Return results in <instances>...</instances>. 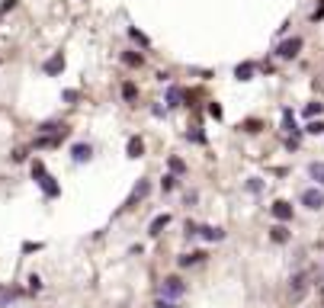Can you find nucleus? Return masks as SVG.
<instances>
[{"label": "nucleus", "instance_id": "1", "mask_svg": "<svg viewBox=\"0 0 324 308\" xmlns=\"http://www.w3.org/2000/svg\"><path fill=\"white\" fill-rule=\"evenodd\" d=\"M32 177H36V183L42 186V192H45L48 199H55V196H61V186L52 180V173L45 170V164L42 161H32Z\"/></svg>", "mask_w": 324, "mask_h": 308}, {"label": "nucleus", "instance_id": "2", "mask_svg": "<svg viewBox=\"0 0 324 308\" xmlns=\"http://www.w3.org/2000/svg\"><path fill=\"white\" fill-rule=\"evenodd\" d=\"M299 202L305 209H311V212H321L324 209V190H318V186H308V190L299 192Z\"/></svg>", "mask_w": 324, "mask_h": 308}, {"label": "nucleus", "instance_id": "3", "mask_svg": "<svg viewBox=\"0 0 324 308\" xmlns=\"http://www.w3.org/2000/svg\"><path fill=\"white\" fill-rule=\"evenodd\" d=\"M302 36H292V38H286V42H279L276 45V58H283V61H289V58H295V55L302 52Z\"/></svg>", "mask_w": 324, "mask_h": 308}, {"label": "nucleus", "instance_id": "4", "mask_svg": "<svg viewBox=\"0 0 324 308\" xmlns=\"http://www.w3.org/2000/svg\"><path fill=\"white\" fill-rule=\"evenodd\" d=\"M183 292H186V286L180 283L177 276H167V279H164V286H161V295H164V299H180Z\"/></svg>", "mask_w": 324, "mask_h": 308}, {"label": "nucleus", "instance_id": "5", "mask_svg": "<svg viewBox=\"0 0 324 308\" xmlns=\"http://www.w3.org/2000/svg\"><path fill=\"white\" fill-rule=\"evenodd\" d=\"M93 157V145H87V141H77V145L71 148V161L74 164H87Z\"/></svg>", "mask_w": 324, "mask_h": 308}, {"label": "nucleus", "instance_id": "6", "mask_svg": "<svg viewBox=\"0 0 324 308\" xmlns=\"http://www.w3.org/2000/svg\"><path fill=\"white\" fill-rule=\"evenodd\" d=\"M42 71H45V74H48V77H55V74H61V71H64V55H61V52H55V55H52V58H48V61H45V64H42Z\"/></svg>", "mask_w": 324, "mask_h": 308}, {"label": "nucleus", "instance_id": "7", "mask_svg": "<svg viewBox=\"0 0 324 308\" xmlns=\"http://www.w3.org/2000/svg\"><path fill=\"white\" fill-rule=\"evenodd\" d=\"M273 218H279V222H289V218H292V202H286V199L273 202Z\"/></svg>", "mask_w": 324, "mask_h": 308}, {"label": "nucleus", "instance_id": "8", "mask_svg": "<svg viewBox=\"0 0 324 308\" xmlns=\"http://www.w3.org/2000/svg\"><path fill=\"white\" fill-rule=\"evenodd\" d=\"M125 154H129V157H145V141H141L138 135H132V138L125 141Z\"/></svg>", "mask_w": 324, "mask_h": 308}, {"label": "nucleus", "instance_id": "9", "mask_svg": "<svg viewBox=\"0 0 324 308\" xmlns=\"http://www.w3.org/2000/svg\"><path fill=\"white\" fill-rule=\"evenodd\" d=\"M148 190H151V183H148V180H138V186L132 190V196H129V202H125V209H132L138 199H145V196H148Z\"/></svg>", "mask_w": 324, "mask_h": 308}, {"label": "nucleus", "instance_id": "10", "mask_svg": "<svg viewBox=\"0 0 324 308\" xmlns=\"http://www.w3.org/2000/svg\"><path fill=\"white\" fill-rule=\"evenodd\" d=\"M254 74H257V64L254 61H244V64L234 68V77H238V80H254Z\"/></svg>", "mask_w": 324, "mask_h": 308}, {"label": "nucleus", "instance_id": "11", "mask_svg": "<svg viewBox=\"0 0 324 308\" xmlns=\"http://www.w3.org/2000/svg\"><path fill=\"white\" fill-rule=\"evenodd\" d=\"M196 234H202L206 241H222L225 238V231L215 228V225H202V228H196Z\"/></svg>", "mask_w": 324, "mask_h": 308}, {"label": "nucleus", "instance_id": "12", "mask_svg": "<svg viewBox=\"0 0 324 308\" xmlns=\"http://www.w3.org/2000/svg\"><path fill=\"white\" fill-rule=\"evenodd\" d=\"M183 100H186L183 87H170L167 90V106H183Z\"/></svg>", "mask_w": 324, "mask_h": 308}, {"label": "nucleus", "instance_id": "13", "mask_svg": "<svg viewBox=\"0 0 324 308\" xmlns=\"http://www.w3.org/2000/svg\"><path fill=\"white\" fill-rule=\"evenodd\" d=\"M308 177L315 180L318 186H324V161H315V164H308Z\"/></svg>", "mask_w": 324, "mask_h": 308}, {"label": "nucleus", "instance_id": "14", "mask_svg": "<svg viewBox=\"0 0 324 308\" xmlns=\"http://www.w3.org/2000/svg\"><path fill=\"white\" fill-rule=\"evenodd\" d=\"M283 129H286V132H292V135H302V129L295 125V116H292V109H283Z\"/></svg>", "mask_w": 324, "mask_h": 308}, {"label": "nucleus", "instance_id": "15", "mask_svg": "<svg viewBox=\"0 0 324 308\" xmlns=\"http://www.w3.org/2000/svg\"><path fill=\"white\" fill-rule=\"evenodd\" d=\"M122 64H125V68H141L145 58H141L138 52H122Z\"/></svg>", "mask_w": 324, "mask_h": 308}, {"label": "nucleus", "instance_id": "16", "mask_svg": "<svg viewBox=\"0 0 324 308\" xmlns=\"http://www.w3.org/2000/svg\"><path fill=\"white\" fill-rule=\"evenodd\" d=\"M167 225H170V215H167V212H164V215H157L154 222H151V234H161V231L167 228Z\"/></svg>", "mask_w": 324, "mask_h": 308}, {"label": "nucleus", "instance_id": "17", "mask_svg": "<svg viewBox=\"0 0 324 308\" xmlns=\"http://www.w3.org/2000/svg\"><path fill=\"white\" fill-rule=\"evenodd\" d=\"M122 100L135 103V100H138V87H135V84H122Z\"/></svg>", "mask_w": 324, "mask_h": 308}, {"label": "nucleus", "instance_id": "18", "mask_svg": "<svg viewBox=\"0 0 324 308\" xmlns=\"http://www.w3.org/2000/svg\"><path fill=\"white\" fill-rule=\"evenodd\" d=\"M270 238L276 241V244H283V241H289V231H286L283 225H273V228H270Z\"/></svg>", "mask_w": 324, "mask_h": 308}, {"label": "nucleus", "instance_id": "19", "mask_svg": "<svg viewBox=\"0 0 324 308\" xmlns=\"http://www.w3.org/2000/svg\"><path fill=\"white\" fill-rule=\"evenodd\" d=\"M302 132H305V135H321V132H324V122H321V119H311V122L305 125Z\"/></svg>", "mask_w": 324, "mask_h": 308}, {"label": "nucleus", "instance_id": "20", "mask_svg": "<svg viewBox=\"0 0 324 308\" xmlns=\"http://www.w3.org/2000/svg\"><path fill=\"white\" fill-rule=\"evenodd\" d=\"M202 257H206L202 250H193V254H183V257H180V267H190V263H199Z\"/></svg>", "mask_w": 324, "mask_h": 308}, {"label": "nucleus", "instance_id": "21", "mask_svg": "<svg viewBox=\"0 0 324 308\" xmlns=\"http://www.w3.org/2000/svg\"><path fill=\"white\" fill-rule=\"evenodd\" d=\"M324 113V103H308V106H305V116H308V119H315V116H321Z\"/></svg>", "mask_w": 324, "mask_h": 308}, {"label": "nucleus", "instance_id": "22", "mask_svg": "<svg viewBox=\"0 0 324 308\" xmlns=\"http://www.w3.org/2000/svg\"><path fill=\"white\" fill-rule=\"evenodd\" d=\"M302 292H305V273H299V276H295V286H292V295H295V299H299Z\"/></svg>", "mask_w": 324, "mask_h": 308}, {"label": "nucleus", "instance_id": "23", "mask_svg": "<svg viewBox=\"0 0 324 308\" xmlns=\"http://www.w3.org/2000/svg\"><path fill=\"white\" fill-rule=\"evenodd\" d=\"M167 167L173 170V173H186V164L180 161V157H170V161H167Z\"/></svg>", "mask_w": 324, "mask_h": 308}, {"label": "nucleus", "instance_id": "24", "mask_svg": "<svg viewBox=\"0 0 324 308\" xmlns=\"http://www.w3.org/2000/svg\"><path fill=\"white\" fill-rule=\"evenodd\" d=\"M173 186H177V173H167V177L161 180V190H164V192H170Z\"/></svg>", "mask_w": 324, "mask_h": 308}, {"label": "nucleus", "instance_id": "25", "mask_svg": "<svg viewBox=\"0 0 324 308\" xmlns=\"http://www.w3.org/2000/svg\"><path fill=\"white\" fill-rule=\"evenodd\" d=\"M186 138L196 141V145H206V135H202V132H186Z\"/></svg>", "mask_w": 324, "mask_h": 308}, {"label": "nucleus", "instance_id": "26", "mask_svg": "<svg viewBox=\"0 0 324 308\" xmlns=\"http://www.w3.org/2000/svg\"><path fill=\"white\" fill-rule=\"evenodd\" d=\"M209 116H212V119H222V106H218V103H209Z\"/></svg>", "mask_w": 324, "mask_h": 308}, {"label": "nucleus", "instance_id": "27", "mask_svg": "<svg viewBox=\"0 0 324 308\" xmlns=\"http://www.w3.org/2000/svg\"><path fill=\"white\" fill-rule=\"evenodd\" d=\"M247 190H250V192H260V190H263V183H260L257 177H250V180H247Z\"/></svg>", "mask_w": 324, "mask_h": 308}, {"label": "nucleus", "instance_id": "28", "mask_svg": "<svg viewBox=\"0 0 324 308\" xmlns=\"http://www.w3.org/2000/svg\"><path fill=\"white\" fill-rule=\"evenodd\" d=\"M129 36H132V38H135V42H138V45H145V48H148V38H145V36H141V32H138V29H129Z\"/></svg>", "mask_w": 324, "mask_h": 308}, {"label": "nucleus", "instance_id": "29", "mask_svg": "<svg viewBox=\"0 0 324 308\" xmlns=\"http://www.w3.org/2000/svg\"><path fill=\"white\" fill-rule=\"evenodd\" d=\"M42 289V279L39 276H29V292H39Z\"/></svg>", "mask_w": 324, "mask_h": 308}, {"label": "nucleus", "instance_id": "30", "mask_svg": "<svg viewBox=\"0 0 324 308\" xmlns=\"http://www.w3.org/2000/svg\"><path fill=\"white\" fill-rule=\"evenodd\" d=\"M321 16H324V3H318V10H315V13H311V23H318Z\"/></svg>", "mask_w": 324, "mask_h": 308}, {"label": "nucleus", "instance_id": "31", "mask_svg": "<svg viewBox=\"0 0 324 308\" xmlns=\"http://www.w3.org/2000/svg\"><path fill=\"white\" fill-rule=\"evenodd\" d=\"M10 299H13V292H7V289H0V305H7Z\"/></svg>", "mask_w": 324, "mask_h": 308}, {"label": "nucleus", "instance_id": "32", "mask_svg": "<svg viewBox=\"0 0 324 308\" xmlns=\"http://www.w3.org/2000/svg\"><path fill=\"white\" fill-rule=\"evenodd\" d=\"M77 96H80L77 90H64V100H68V103H74V100H77Z\"/></svg>", "mask_w": 324, "mask_h": 308}, {"label": "nucleus", "instance_id": "33", "mask_svg": "<svg viewBox=\"0 0 324 308\" xmlns=\"http://www.w3.org/2000/svg\"><path fill=\"white\" fill-rule=\"evenodd\" d=\"M157 308H177V305H173V302H167V299H161V302H157Z\"/></svg>", "mask_w": 324, "mask_h": 308}]
</instances>
